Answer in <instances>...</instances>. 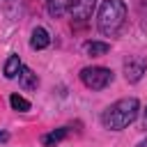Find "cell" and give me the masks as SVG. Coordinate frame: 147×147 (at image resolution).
<instances>
[{
    "label": "cell",
    "mask_w": 147,
    "mask_h": 147,
    "mask_svg": "<svg viewBox=\"0 0 147 147\" xmlns=\"http://www.w3.org/2000/svg\"><path fill=\"white\" fill-rule=\"evenodd\" d=\"M136 147H147V138H145V140H140V142H138Z\"/></svg>",
    "instance_id": "5bb4252c"
},
{
    "label": "cell",
    "mask_w": 147,
    "mask_h": 147,
    "mask_svg": "<svg viewBox=\"0 0 147 147\" xmlns=\"http://www.w3.org/2000/svg\"><path fill=\"white\" fill-rule=\"evenodd\" d=\"M138 113H140V101L136 96H126V99L110 103L101 113V124L108 131H122V129H126L129 124L136 122Z\"/></svg>",
    "instance_id": "6da1fadb"
},
{
    "label": "cell",
    "mask_w": 147,
    "mask_h": 147,
    "mask_svg": "<svg viewBox=\"0 0 147 147\" xmlns=\"http://www.w3.org/2000/svg\"><path fill=\"white\" fill-rule=\"evenodd\" d=\"M21 67H23L21 57H18L16 53H14V55H9V57H7V62H5V69H2L5 78H16V76H18V71H21Z\"/></svg>",
    "instance_id": "30bf717a"
},
{
    "label": "cell",
    "mask_w": 147,
    "mask_h": 147,
    "mask_svg": "<svg viewBox=\"0 0 147 147\" xmlns=\"http://www.w3.org/2000/svg\"><path fill=\"white\" fill-rule=\"evenodd\" d=\"M145 124H147V119H145Z\"/></svg>",
    "instance_id": "2e32d148"
},
{
    "label": "cell",
    "mask_w": 147,
    "mask_h": 147,
    "mask_svg": "<svg viewBox=\"0 0 147 147\" xmlns=\"http://www.w3.org/2000/svg\"><path fill=\"white\" fill-rule=\"evenodd\" d=\"M126 21V5L124 0H103L96 16V28L103 37H115Z\"/></svg>",
    "instance_id": "7a4b0ae2"
},
{
    "label": "cell",
    "mask_w": 147,
    "mask_h": 147,
    "mask_svg": "<svg viewBox=\"0 0 147 147\" xmlns=\"http://www.w3.org/2000/svg\"><path fill=\"white\" fill-rule=\"evenodd\" d=\"M80 83L87 90H103L113 83V71L106 67H85L80 69Z\"/></svg>",
    "instance_id": "3957f363"
},
{
    "label": "cell",
    "mask_w": 147,
    "mask_h": 147,
    "mask_svg": "<svg viewBox=\"0 0 147 147\" xmlns=\"http://www.w3.org/2000/svg\"><path fill=\"white\" fill-rule=\"evenodd\" d=\"M145 69H147V57H142V55H129L124 60V78L129 83H138L142 78Z\"/></svg>",
    "instance_id": "277c9868"
},
{
    "label": "cell",
    "mask_w": 147,
    "mask_h": 147,
    "mask_svg": "<svg viewBox=\"0 0 147 147\" xmlns=\"http://www.w3.org/2000/svg\"><path fill=\"white\" fill-rule=\"evenodd\" d=\"M30 46H32L34 51H44V48H48V46H51V34H48V30L41 28V25H37V28L32 30Z\"/></svg>",
    "instance_id": "8992f818"
},
{
    "label": "cell",
    "mask_w": 147,
    "mask_h": 147,
    "mask_svg": "<svg viewBox=\"0 0 147 147\" xmlns=\"http://www.w3.org/2000/svg\"><path fill=\"white\" fill-rule=\"evenodd\" d=\"M142 2H147V0H142Z\"/></svg>",
    "instance_id": "e0dca14e"
},
{
    "label": "cell",
    "mask_w": 147,
    "mask_h": 147,
    "mask_svg": "<svg viewBox=\"0 0 147 147\" xmlns=\"http://www.w3.org/2000/svg\"><path fill=\"white\" fill-rule=\"evenodd\" d=\"M9 140V133L7 131H0V142H7Z\"/></svg>",
    "instance_id": "4fadbf2b"
},
{
    "label": "cell",
    "mask_w": 147,
    "mask_h": 147,
    "mask_svg": "<svg viewBox=\"0 0 147 147\" xmlns=\"http://www.w3.org/2000/svg\"><path fill=\"white\" fill-rule=\"evenodd\" d=\"M145 119H147V108H145Z\"/></svg>",
    "instance_id": "9a60e30c"
},
{
    "label": "cell",
    "mask_w": 147,
    "mask_h": 147,
    "mask_svg": "<svg viewBox=\"0 0 147 147\" xmlns=\"http://www.w3.org/2000/svg\"><path fill=\"white\" fill-rule=\"evenodd\" d=\"M9 106L14 108V110H18V113H28L32 106H30V101L28 99H23L21 94H11L9 96Z\"/></svg>",
    "instance_id": "7c38bea8"
},
{
    "label": "cell",
    "mask_w": 147,
    "mask_h": 147,
    "mask_svg": "<svg viewBox=\"0 0 147 147\" xmlns=\"http://www.w3.org/2000/svg\"><path fill=\"white\" fill-rule=\"evenodd\" d=\"M94 7H96V0H74V5H71L69 11H71V16H74L76 21L85 23V21L92 16Z\"/></svg>",
    "instance_id": "5b68a950"
},
{
    "label": "cell",
    "mask_w": 147,
    "mask_h": 147,
    "mask_svg": "<svg viewBox=\"0 0 147 147\" xmlns=\"http://www.w3.org/2000/svg\"><path fill=\"white\" fill-rule=\"evenodd\" d=\"M71 5H74V0H46L48 14H51L53 18H60V16H64V14L71 9Z\"/></svg>",
    "instance_id": "9c48e42d"
},
{
    "label": "cell",
    "mask_w": 147,
    "mask_h": 147,
    "mask_svg": "<svg viewBox=\"0 0 147 147\" xmlns=\"http://www.w3.org/2000/svg\"><path fill=\"white\" fill-rule=\"evenodd\" d=\"M67 136H69V126H60V129H53L51 133L41 136V145H44V147H55V145H57V142H62Z\"/></svg>",
    "instance_id": "ba28073f"
},
{
    "label": "cell",
    "mask_w": 147,
    "mask_h": 147,
    "mask_svg": "<svg viewBox=\"0 0 147 147\" xmlns=\"http://www.w3.org/2000/svg\"><path fill=\"white\" fill-rule=\"evenodd\" d=\"M108 51H110L108 41H87L85 44V53L87 55H106Z\"/></svg>",
    "instance_id": "8fae6325"
},
{
    "label": "cell",
    "mask_w": 147,
    "mask_h": 147,
    "mask_svg": "<svg viewBox=\"0 0 147 147\" xmlns=\"http://www.w3.org/2000/svg\"><path fill=\"white\" fill-rule=\"evenodd\" d=\"M16 78H18V85L23 90H37V85H39V78H37V74L30 67H21V71H18Z\"/></svg>",
    "instance_id": "52a82bcc"
}]
</instances>
